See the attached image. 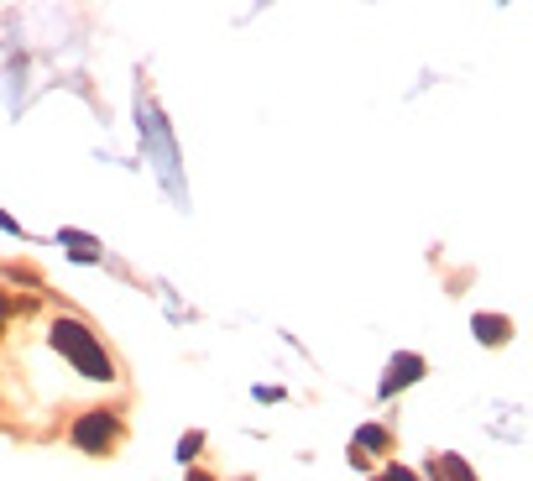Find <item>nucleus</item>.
I'll use <instances>...</instances> for the list:
<instances>
[{
    "label": "nucleus",
    "mask_w": 533,
    "mask_h": 481,
    "mask_svg": "<svg viewBox=\"0 0 533 481\" xmlns=\"http://www.w3.org/2000/svg\"><path fill=\"white\" fill-rule=\"evenodd\" d=\"M53 346L74 361L84 377H95V382H110V377H115L105 346L95 340V330H89V325H79V319H53Z\"/></svg>",
    "instance_id": "1"
},
{
    "label": "nucleus",
    "mask_w": 533,
    "mask_h": 481,
    "mask_svg": "<svg viewBox=\"0 0 533 481\" xmlns=\"http://www.w3.org/2000/svg\"><path fill=\"white\" fill-rule=\"evenodd\" d=\"M115 434H121V424H115V414H84L79 424H74V445L84 450V455H105L110 445H115Z\"/></svg>",
    "instance_id": "2"
},
{
    "label": "nucleus",
    "mask_w": 533,
    "mask_h": 481,
    "mask_svg": "<svg viewBox=\"0 0 533 481\" xmlns=\"http://www.w3.org/2000/svg\"><path fill=\"white\" fill-rule=\"evenodd\" d=\"M419 377H424V361H419V356H392V361H387V377H382V393L392 398L398 387L419 382Z\"/></svg>",
    "instance_id": "3"
},
{
    "label": "nucleus",
    "mask_w": 533,
    "mask_h": 481,
    "mask_svg": "<svg viewBox=\"0 0 533 481\" xmlns=\"http://www.w3.org/2000/svg\"><path fill=\"white\" fill-rule=\"evenodd\" d=\"M429 476H434V481H476L460 455H434V461H429Z\"/></svg>",
    "instance_id": "4"
},
{
    "label": "nucleus",
    "mask_w": 533,
    "mask_h": 481,
    "mask_svg": "<svg viewBox=\"0 0 533 481\" xmlns=\"http://www.w3.org/2000/svg\"><path fill=\"white\" fill-rule=\"evenodd\" d=\"M481 340H486V346H502V340H507V319H497V314H476V325H471Z\"/></svg>",
    "instance_id": "5"
},
{
    "label": "nucleus",
    "mask_w": 533,
    "mask_h": 481,
    "mask_svg": "<svg viewBox=\"0 0 533 481\" xmlns=\"http://www.w3.org/2000/svg\"><path fill=\"white\" fill-rule=\"evenodd\" d=\"M356 445H366V450H392V434L372 424V429H361V434H356Z\"/></svg>",
    "instance_id": "6"
},
{
    "label": "nucleus",
    "mask_w": 533,
    "mask_h": 481,
    "mask_svg": "<svg viewBox=\"0 0 533 481\" xmlns=\"http://www.w3.org/2000/svg\"><path fill=\"white\" fill-rule=\"evenodd\" d=\"M199 445H204V434H189V440L178 445V461H194V450H199Z\"/></svg>",
    "instance_id": "7"
},
{
    "label": "nucleus",
    "mask_w": 533,
    "mask_h": 481,
    "mask_svg": "<svg viewBox=\"0 0 533 481\" xmlns=\"http://www.w3.org/2000/svg\"><path fill=\"white\" fill-rule=\"evenodd\" d=\"M382 481H419V476H413L408 466H387V476H382Z\"/></svg>",
    "instance_id": "8"
},
{
    "label": "nucleus",
    "mask_w": 533,
    "mask_h": 481,
    "mask_svg": "<svg viewBox=\"0 0 533 481\" xmlns=\"http://www.w3.org/2000/svg\"><path fill=\"white\" fill-rule=\"evenodd\" d=\"M6 309H11V304H6V299H0V330H6Z\"/></svg>",
    "instance_id": "9"
},
{
    "label": "nucleus",
    "mask_w": 533,
    "mask_h": 481,
    "mask_svg": "<svg viewBox=\"0 0 533 481\" xmlns=\"http://www.w3.org/2000/svg\"><path fill=\"white\" fill-rule=\"evenodd\" d=\"M189 481H215V476H210V471H194V476H189Z\"/></svg>",
    "instance_id": "10"
},
{
    "label": "nucleus",
    "mask_w": 533,
    "mask_h": 481,
    "mask_svg": "<svg viewBox=\"0 0 533 481\" xmlns=\"http://www.w3.org/2000/svg\"><path fill=\"white\" fill-rule=\"evenodd\" d=\"M0 225H6V231H16V220H11V215H0Z\"/></svg>",
    "instance_id": "11"
}]
</instances>
